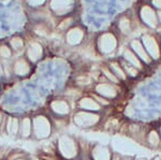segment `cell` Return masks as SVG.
I'll list each match as a JSON object with an SVG mask.
<instances>
[{"label":"cell","instance_id":"obj_4","mask_svg":"<svg viewBox=\"0 0 161 160\" xmlns=\"http://www.w3.org/2000/svg\"><path fill=\"white\" fill-rule=\"evenodd\" d=\"M115 46V40L111 35H104L100 39V47L103 52H111Z\"/></svg>","mask_w":161,"mask_h":160},{"label":"cell","instance_id":"obj_13","mask_svg":"<svg viewBox=\"0 0 161 160\" xmlns=\"http://www.w3.org/2000/svg\"><path fill=\"white\" fill-rule=\"evenodd\" d=\"M18 130V121L15 118H10L8 123V131L9 133H16Z\"/></svg>","mask_w":161,"mask_h":160},{"label":"cell","instance_id":"obj_2","mask_svg":"<svg viewBox=\"0 0 161 160\" xmlns=\"http://www.w3.org/2000/svg\"><path fill=\"white\" fill-rule=\"evenodd\" d=\"M33 128H35V133L38 138H46L49 136L51 132V126H49V121L43 116L35 117L33 121Z\"/></svg>","mask_w":161,"mask_h":160},{"label":"cell","instance_id":"obj_12","mask_svg":"<svg viewBox=\"0 0 161 160\" xmlns=\"http://www.w3.org/2000/svg\"><path fill=\"white\" fill-rule=\"evenodd\" d=\"M97 90H98V93H100L105 97L115 96V90L113 89V87L110 85H106V84H102V85L97 86Z\"/></svg>","mask_w":161,"mask_h":160},{"label":"cell","instance_id":"obj_18","mask_svg":"<svg viewBox=\"0 0 161 160\" xmlns=\"http://www.w3.org/2000/svg\"><path fill=\"white\" fill-rule=\"evenodd\" d=\"M2 73H3V70H2V68H1V66H0V76H1Z\"/></svg>","mask_w":161,"mask_h":160},{"label":"cell","instance_id":"obj_9","mask_svg":"<svg viewBox=\"0 0 161 160\" xmlns=\"http://www.w3.org/2000/svg\"><path fill=\"white\" fill-rule=\"evenodd\" d=\"M82 37H83V33H82V31H80V29H72L68 33V41L71 44H76V43L80 42Z\"/></svg>","mask_w":161,"mask_h":160},{"label":"cell","instance_id":"obj_5","mask_svg":"<svg viewBox=\"0 0 161 160\" xmlns=\"http://www.w3.org/2000/svg\"><path fill=\"white\" fill-rule=\"evenodd\" d=\"M42 55V47L38 43H32L28 50V56L32 61L38 60Z\"/></svg>","mask_w":161,"mask_h":160},{"label":"cell","instance_id":"obj_16","mask_svg":"<svg viewBox=\"0 0 161 160\" xmlns=\"http://www.w3.org/2000/svg\"><path fill=\"white\" fill-rule=\"evenodd\" d=\"M0 55L2 57H10L11 52L7 46H2V47H0Z\"/></svg>","mask_w":161,"mask_h":160},{"label":"cell","instance_id":"obj_11","mask_svg":"<svg viewBox=\"0 0 161 160\" xmlns=\"http://www.w3.org/2000/svg\"><path fill=\"white\" fill-rule=\"evenodd\" d=\"M14 70H15V73L18 75H25L27 74L29 71V67L27 62L24 60H18L16 64H15V67H14Z\"/></svg>","mask_w":161,"mask_h":160},{"label":"cell","instance_id":"obj_21","mask_svg":"<svg viewBox=\"0 0 161 160\" xmlns=\"http://www.w3.org/2000/svg\"><path fill=\"white\" fill-rule=\"evenodd\" d=\"M0 121H1V115H0Z\"/></svg>","mask_w":161,"mask_h":160},{"label":"cell","instance_id":"obj_15","mask_svg":"<svg viewBox=\"0 0 161 160\" xmlns=\"http://www.w3.org/2000/svg\"><path fill=\"white\" fill-rule=\"evenodd\" d=\"M11 45L14 48H21L23 46V41H22L21 38H14L11 41Z\"/></svg>","mask_w":161,"mask_h":160},{"label":"cell","instance_id":"obj_6","mask_svg":"<svg viewBox=\"0 0 161 160\" xmlns=\"http://www.w3.org/2000/svg\"><path fill=\"white\" fill-rule=\"evenodd\" d=\"M94 158L95 160H110L111 155L106 148L102 147V146H98L94 150Z\"/></svg>","mask_w":161,"mask_h":160},{"label":"cell","instance_id":"obj_7","mask_svg":"<svg viewBox=\"0 0 161 160\" xmlns=\"http://www.w3.org/2000/svg\"><path fill=\"white\" fill-rule=\"evenodd\" d=\"M72 0H52V8L57 12L66 11V8L69 7Z\"/></svg>","mask_w":161,"mask_h":160},{"label":"cell","instance_id":"obj_3","mask_svg":"<svg viewBox=\"0 0 161 160\" xmlns=\"http://www.w3.org/2000/svg\"><path fill=\"white\" fill-rule=\"evenodd\" d=\"M99 121V116L95 114L86 113V112H80L77 113L74 117V121L77 126L80 127H90L95 125Z\"/></svg>","mask_w":161,"mask_h":160},{"label":"cell","instance_id":"obj_17","mask_svg":"<svg viewBox=\"0 0 161 160\" xmlns=\"http://www.w3.org/2000/svg\"><path fill=\"white\" fill-rule=\"evenodd\" d=\"M28 1V3L32 7H35V6H39V4H41L44 2V0H27Z\"/></svg>","mask_w":161,"mask_h":160},{"label":"cell","instance_id":"obj_8","mask_svg":"<svg viewBox=\"0 0 161 160\" xmlns=\"http://www.w3.org/2000/svg\"><path fill=\"white\" fill-rule=\"evenodd\" d=\"M52 109L58 114H67L69 112V105L65 101H54L52 103Z\"/></svg>","mask_w":161,"mask_h":160},{"label":"cell","instance_id":"obj_19","mask_svg":"<svg viewBox=\"0 0 161 160\" xmlns=\"http://www.w3.org/2000/svg\"><path fill=\"white\" fill-rule=\"evenodd\" d=\"M0 143H2V139L1 138H0Z\"/></svg>","mask_w":161,"mask_h":160},{"label":"cell","instance_id":"obj_20","mask_svg":"<svg viewBox=\"0 0 161 160\" xmlns=\"http://www.w3.org/2000/svg\"><path fill=\"white\" fill-rule=\"evenodd\" d=\"M137 160H145V159H137Z\"/></svg>","mask_w":161,"mask_h":160},{"label":"cell","instance_id":"obj_1","mask_svg":"<svg viewBox=\"0 0 161 160\" xmlns=\"http://www.w3.org/2000/svg\"><path fill=\"white\" fill-rule=\"evenodd\" d=\"M59 150L66 158H72L76 154V147L73 140L67 135H62L59 139Z\"/></svg>","mask_w":161,"mask_h":160},{"label":"cell","instance_id":"obj_10","mask_svg":"<svg viewBox=\"0 0 161 160\" xmlns=\"http://www.w3.org/2000/svg\"><path fill=\"white\" fill-rule=\"evenodd\" d=\"M80 107H83V109H87V110L97 111L100 109V105H99L97 102H95L94 100L89 99V98H85V99L80 100Z\"/></svg>","mask_w":161,"mask_h":160},{"label":"cell","instance_id":"obj_14","mask_svg":"<svg viewBox=\"0 0 161 160\" xmlns=\"http://www.w3.org/2000/svg\"><path fill=\"white\" fill-rule=\"evenodd\" d=\"M30 129H31L30 119H29V118H25L24 121H23V127H22L23 135H24V136H28V135L30 134Z\"/></svg>","mask_w":161,"mask_h":160}]
</instances>
